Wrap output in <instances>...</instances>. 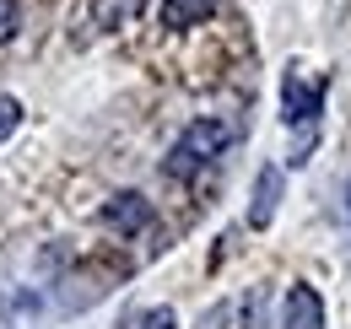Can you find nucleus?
Listing matches in <instances>:
<instances>
[{
  "instance_id": "39448f33",
  "label": "nucleus",
  "mask_w": 351,
  "mask_h": 329,
  "mask_svg": "<svg viewBox=\"0 0 351 329\" xmlns=\"http://www.w3.org/2000/svg\"><path fill=\"white\" fill-rule=\"evenodd\" d=\"M281 206V167H260L254 178V206H249V227H270Z\"/></svg>"
},
{
  "instance_id": "1a4fd4ad",
  "label": "nucleus",
  "mask_w": 351,
  "mask_h": 329,
  "mask_svg": "<svg viewBox=\"0 0 351 329\" xmlns=\"http://www.w3.org/2000/svg\"><path fill=\"white\" fill-rule=\"evenodd\" d=\"M16 33V0H0V43Z\"/></svg>"
},
{
  "instance_id": "423d86ee",
  "label": "nucleus",
  "mask_w": 351,
  "mask_h": 329,
  "mask_svg": "<svg viewBox=\"0 0 351 329\" xmlns=\"http://www.w3.org/2000/svg\"><path fill=\"white\" fill-rule=\"evenodd\" d=\"M217 16V0H162V27H200V22H211Z\"/></svg>"
},
{
  "instance_id": "6e6552de",
  "label": "nucleus",
  "mask_w": 351,
  "mask_h": 329,
  "mask_svg": "<svg viewBox=\"0 0 351 329\" xmlns=\"http://www.w3.org/2000/svg\"><path fill=\"white\" fill-rule=\"evenodd\" d=\"M141 329H178V319H173V308H152L146 319H141Z\"/></svg>"
},
{
  "instance_id": "7ed1b4c3",
  "label": "nucleus",
  "mask_w": 351,
  "mask_h": 329,
  "mask_svg": "<svg viewBox=\"0 0 351 329\" xmlns=\"http://www.w3.org/2000/svg\"><path fill=\"white\" fill-rule=\"evenodd\" d=\"M103 227H114L119 238H135V232H146V227H152V200H146V195H135V189L114 195V200L103 206Z\"/></svg>"
},
{
  "instance_id": "f03ea898",
  "label": "nucleus",
  "mask_w": 351,
  "mask_h": 329,
  "mask_svg": "<svg viewBox=\"0 0 351 329\" xmlns=\"http://www.w3.org/2000/svg\"><path fill=\"white\" fill-rule=\"evenodd\" d=\"M319 114H324V82H303L298 71H287V82H281V119L313 124Z\"/></svg>"
},
{
  "instance_id": "20e7f679",
  "label": "nucleus",
  "mask_w": 351,
  "mask_h": 329,
  "mask_svg": "<svg viewBox=\"0 0 351 329\" xmlns=\"http://www.w3.org/2000/svg\"><path fill=\"white\" fill-rule=\"evenodd\" d=\"M281 329H324V302L313 287H292L281 302Z\"/></svg>"
},
{
  "instance_id": "0eeeda50",
  "label": "nucleus",
  "mask_w": 351,
  "mask_h": 329,
  "mask_svg": "<svg viewBox=\"0 0 351 329\" xmlns=\"http://www.w3.org/2000/svg\"><path fill=\"white\" fill-rule=\"evenodd\" d=\"M16 124H22V103L16 97H0V141L16 135Z\"/></svg>"
},
{
  "instance_id": "f257e3e1",
  "label": "nucleus",
  "mask_w": 351,
  "mask_h": 329,
  "mask_svg": "<svg viewBox=\"0 0 351 329\" xmlns=\"http://www.w3.org/2000/svg\"><path fill=\"white\" fill-rule=\"evenodd\" d=\"M227 141H232V130H227L221 119H195L173 141V151L162 157V173H168V178H195L211 157H221V146H227Z\"/></svg>"
}]
</instances>
